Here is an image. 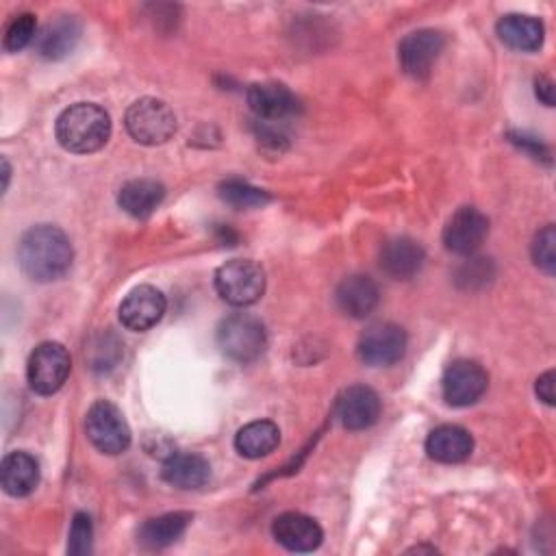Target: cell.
<instances>
[{
  "label": "cell",
  "instance_id": "obj_1",
  "mask_svg": "<svg viewBox=\"0 0 556 556\" xmlns=\"http://www.w3.org/2000/svg\"><path fill=\"white\" fill-rule=\"evenodd\" d=\"M72 258L74 250L67 235L52 224L28 228L17 243L20 267L37 282L61 278L70 269Z\"/></svg>",
  "mask_w": 556,
  "mask_h": 556
},
{
  "label": "cell",
  "instance_id": "obj_2",
  "mask_svg": "<svg viewBox=\"0 0 556 556\" xmlns=\"http://www.w3.org/2000/svg\"><path fill=\"white\" fill-rule=\"evenodd\" d=\"M54 132L67 152L89 154L109 141L111 117L93 102H76L56 117Z\"/></svg>",
  "mask_w": 556,
  "mask_h": 556
},
{
  "label": "cell",
  "instance_id": "obj_3",
  "mask_svg": "<svg viewBox=\"0 0 556 556\" xmlns=\"http://www.w3.org/2000/svg\"><path fill=\"white\" fill-rule=\"evenodd\" d=\"M217 345L230 361L252 363L265 352L267 334L256 317L235 313L217 326Z\"/></svg>",
  "mask_w": 556,
  "mask_h": 556
},
{
  "label": "cell",
  "instance_id": "obj_4",
  "mask_svg": "<svg viewBox=\"0 0 556 556\" xmlns=\"http://www.w3.org/2000/svg\"><path fill=\"white\" fill-rule=\"evenodd\" d=\"M219 298L232 306H250L265 291V271L250 258H232L215 271Z\"/></svg>",
  "mask_w": 556,
  "mask_h": 556
},
{
  "label": "cell",
  "instance_id": "obj_5",
  "mask_svg": "<svg viewBox=\"0 0 556 556\" xmlns=\"http://www.w3.org/2000/svg\"><path fill=\"white\" fill-rule=\"evenodd\" d=\"M128 135L146 146L165 143L176 130V115L167 102L159 98H139L124 117Z\"/></svg>",
  "mask_w": 556,
  "mask_h": 556
},
{
  "label": "cell",
  "instance_id": "obj_6",
  "mask_svg": "<svg viewBox=\"0 0 556 556\" xmlns=\"http://www.w3.org/2000/svg\"><path fill=\"white\" fill-rule=\"evenodd\" d=\"M70 369L72 361L67 350L56 341H43L33 350L28 358V384L39 395H52L65 384Z\"/></svg>",
  "mask_w": 556,
  "mask_h": 556
},
{
  "label": "cell",
  "instance_id": "obj_7",
  "mask_svg": "<svg viewBox=\"0 0 556 556\" xmlns=\"http://www.w3.org/2000/svg\"><path fill=\"white\" fill-rule=\"evenodd\" d=\"M89 441L104 454H122L130 445V428L119 408L106 400L91 404L85 417Z\"/></svg>",
  "mask_w": 556,
  "mask_h": 556
},
{
  "label": "cell",
  "instance_id": "obj_8",
  "mask_svg": "<svg viewBox=\"0 0 556 556\" xmlns=\"http://www.w3.org/2000/svg\"><path fill=\"white\" fill-rule=\"evenodd\" d=\"M358 358L369 367H389L406 352V332L389 321L369 326L356 345Z\"/></svg>",
  "mask_w": 556,
  "mask_h": 556
},
{
  "label": "cell",
  "instance_id": "obj_9",
  "mask_svg": "<svg viewBox=\"0 0 556 556\" xmlns=\"http://www.w3.org/2000/svg\"><path fill=\"white\" fill-rule=\"evenodd\" d=\"M489 376L476 361H454L447 365L441 378V391L447 404L469 406L476 404L486 391Z\"/></svg>",
  "mask_w": 556,
  "mask_h": 556
},
{
  "label": "cell",
  "instance_id": "obj_10",
  "mask_svg": "<svg viewBox=\"0 0 556 556\" xmlns=\"http://www.w3.org/2000/svg\"><path fill=\"white\" fill-rule=\"evenodd\" d=\"M489 235V219L476 206H460L443 228V245L460 256L473 254Z\"/></svg>",
  "mask_w": 556,
  "mask_h": 556
},
{
  "label": "cell",
  "instance_id": "obj_11",
  "mask_svg": "<svg viewBox=\"0 0 556 556\" xmlns=\"http://www.w3.org/2000/svg\"><path fill=\"white\" fill-rule=\"evenodd\" d=\"M443 46L445 39L439 30L421 28L408 33L397 48L402 70L413 78H426L432 72V65L437 63Z\"/></svg>",
  "mask_w": 556,
  "mask_h": 556
},
{
  "label": "cell",
  "instance_id": "obj_12",
  "mask_svg": "<svg viewBox=\"0 0 556 556\" xmlns=\"http://www.w3.org/2000/svg\"><path fill=\"white\" fill-rule=\"evenodd\" d=\"M165 295L152 285L135 287L119 304V321L124 328L143 332L161 321L165 313Z\"/></svg>",
  "mask_w": 556,
  "mask_h": 556
},
{
  "label": "cell",
  "instance_id": "obj_13",
  "mask_svg": "<svg viewBox=\"0 0 556 556\" xmlns=\"http://www.w3.org/2000/svg\"><path fill=\"white\" fill-rule=\"evenodd\" d=\"M337 417L348 430H363L380 417V397L365 384L348 387L337 400Z\"/></svg>",
  "mask_w": 556,
  "mask_h": 556
},
{
  "label": "cell",
  "instance_id": "obj_14",
  "mask_svg": "<svg viewBox=\"0 0 556 556\" xmlns=\"http://www.w3.org/2000/svg\"><path fill=\"white\" fill-rule=\"evenodd\" d=\"M274 539L291 552H313L321 545L324 532L319 523L302 513H282L271 526Z\"/></svg>",
  "mask_w": 556,
  "mask_h": 556
},
{
  "label": "cell",
  "instance_id": "obj_15",
  "mask_svg": "<svg viewBox=\"0 0 556 556\" xmlns=\"http://www.w3.org/2000/svg\"><path fill=\"white\" fill-rule=\"evenodd\" d=\"M248 104L258 122H278L298 111V98L280 83H256L248 89Z\"/></svg>",
  "mask_w": 556,
  "mask_h": 556
},
{
  "label": "cell",
  "instance_id": "obj_16",
  "mask_svg": "<svg viewBox=\"0 0 556 556\" xmlns=\"http://www.w3.org/2000/svg\"><path fill=\"white\" fill-rule=\"evenodd\" d=\"M334 300H337V306L341 308V313H345L348 317H354V319H363L378 306L380 291L369 276L354 274L339 282V287L334 291Z\"/></svg>",
  "mask_w": 556,
  "mask_h": 556
},
{
  "label": "cell",
  "instance_id": "obj_17",
  "mask_svg": "<svg viewBox=\"0 0 556 556\" xmlns=\"http://www.w3.org/2000/svg\"><path fill=\"white\" fill-rule=\"evenodd\" d=\"M424 248L410 237H395L380 250V267L384 274L397 280L413 278L424 265Z\"/></svg>",
  "mask_w": 556,
  "mask_h": 556
},
{
  "label": "cell",
  "instance_id": "obj_18",
  "mask_svg": "<svg viewBox=\"0 0 556 556\" xmlns=\"http://www.w3.org/2000/svg\"><path fill=\"white\" fill-rule=\"evenodd\" d=\"M161 478L176 489H200L211 480V465L200 454L176 452L165 458Z\"/></svg>",
  "mask_w": 556,
  "mask_h": 556
},
{
  "label": "cell",
  "instance_id": "obj_19",
  "mask_svg": "<svg viewBox=\"0 0 556 556\" xmlns=\"http://www.w3.org/2000/svg\"><path fill=\"white\" fill-rule=\"evenodd\" d=\"M0 482L4 493L24 497L39 484V463L28 452H11L2 458Z\"/></svg>",
  "mask_w": 556,
  "mask_h": 556
},
{
  "label": "cell",
  "instance_id": "obj_20",
  "mask_svg": "<svg viewBox=\"0 0 556 556\" xmlns=\"http://www.w3.org/2000/svg\"><path fill=\"white\" fill-rule=\"evenodd\" d=\"M473 450L471 434L460 426H439L426 439V452L437 463H460Z\"/></svg>",
  "mask_w": 556,
  "mask_h": 556
},
{
  "label": "cell",
  "instance_id": "obj_21",
  "mask_svg": "<svg viewBox=\"0 0 556 556\" xmlns=\"http://www.w3.org/2000/svg\"><path fill=\"white\" fill-rule=\"evenodd\" d=\"M497 35L500 39L521 52H532L539 50L543 43V24L541 20L532 15H519V13H508L497 22Z\"/></svg>",
  "mask_w": 556,
  "mask_h": 556
},
{
  "label": "cell",
  "instance_id": "obj_22",
  "mask_svg": "<svg viewBox=\"0 0 556 556\" xmlns=\"http://www.w3.org/2000/svg\"><path fill=\"white\" fill-rule=\"evenodd\" d=\"M80 26L72 15H61L59 20L50 22L37 37V52L43 59L56 61L67 56L74 46L78 43Z\"/></svg>",
  "mask_w": 556,
  "mask_h": 556
},
{
  "label": "cell",
  "instance_id": "obj_23",
  "mask_svg": "<svg viewBox=\"0 0 556 556\" xmlns=\"http://www.w3.org/2000/svg\"><path fill=\"white\" fill-rule=\"evenodd\" d=\"M165 198V187L154 178L126 182L117 193V204L132 217H148Z\"/></svg>",
  "mask_w": 556,
  "mask_h": 556
},
{
  "label": "cell",
  "instance_id": "obj_24",
  "mask_svg": "<svg viewBox=\"0 0 556 556\" xmlns=\"http://www.w3.org/2000/svg\"><path fill=\"white\" fill-rule=\"evenodd\" d=\"M280 443V430L274 421H250L235 434V447L245 458H263L271 454Z\"/></svg>",
  "mask_w": 556,
  "mask_h": 556
},
{
  "label": "cell",
  "instance_id": "obj_25",
  "mask_svg": "<svg viewBox=\"0 0 556 556\" xmlns=\"http://www.w3.org/2000/svg\"><path fill=\"white\" fill-rule=\"evenodd\" d=\"M189 521H191L189 513H167V515L148 519L139 528V543L150 549L167 547L187 530Z\"/></svg>",
  "mask_w": 556,
  "mask_h": 556
},
{
  "label": "cell",
  "instance_id": "obj_26",
  "mask_svg": "<svg viewBox=\"0 0 556 556\" xmlns=\"http://www.w3.org/2000/svg\"><path fill=\"white\" fill-rule=\"evenodd\" d=\"M219 198L235 208H258L269 202V193L239 178L224 180L219 185Z\"/></svg>",
  "mask_w": 556,
  "mask_h": 556
},
{
  "label": "cell",
  "instance_id": "obj_27",
  "mask_svg": "<svg viewBox=\"0 0 556 556\" xmlns=\"http://www.w3.org/2000/svg\"><path fill=\"white\" fill-rule=\"evenodd\" d=\"M35 28H37V20L33 13H17L4 26L2 48L7 52H17V50L26 48L35 37Z\"/></svg>",
  "mask_w": 556,
  "mask_h": 556
},
{
  "label": "cell",
  "instance_id": "obj_28",
  "mask_svg": "<svg viewBox=\"0 0 556 556\" xmlns=\"http://www.w3.org/2000/svg\"><path fill=\"white\" fill-rule=\"evenodd\" d=\"M532 258L536 267H541L545 274H554L556 269V232L554 226L547 224L534 235L532 241Z\"/></svg>",
  "mask_w": 556,
  "mask_h": 556
},
{
  "label": "cell",
  "instance_id": "obj_29",
  "mask_svg": "<svg viewBox=\"0 0 556 556\" xmlns=\"http://www.w3.org/2000/svg\"><path fill=\"white\" fill-rule=\"evenodd\" d=\"M91 539H93V528L91 519L85 513H76L72 528H70V541H67V552L74 556H83L91 552Z\"/></svg>",
  "mask_w": 556,
  "mask_h": 556
},
{
  "label": "cell",
  "instance_id": "obj_30",
  "mask_svg": "<svg viewBox=\"0 0 556 556\" xmlns=\"http://www.w3.org/2000/svg\"><path fill=\"white\" fill-rule=\"evenodd\" d=\"M489 278H491L489 258H469V263L458 271V280L465 282V287L484 285Z\"/></svg>",
  "mask_w": 556,
  "mask_h": 556
},
{
  "label": "cell",
  "instance_id": "obj_31",
  "mask_svg": "<svg viewBox=\"0 0 556 556\" xmlns=\"http://www.w3.org/2000/svg\"><path fill=\"white\" fill-rule=\"evenodd\" d=\"M554 382H556V374H554V369H547L545 374L539 376L536 387H534L539 400H543L547 406H552V404H554V397H556V393H554Z\"/></svg>",
  "mask_w": 556,
  "mask_h": 556
},
{
  "label": "cell",
  "instance_id": "obj_32",
  "mask_svg": "<svg viewBox=\"0 0 556 556\" xmlns=\"http://www.w3.org/2000/svg\"><path fill=\"white\" fill-rule=\"evenodd\" d=\"M536 96L539 100H543L547 106L554 104V83L547 76L536 78Z\"/></svg>",
  "mask_w": 556,
  "mask_h": 556
},
{
  "label": "cell",
  "instance_id": "obj_33",
  "mask_svg": "<svg viewBox=\"0 0 556 556\" xmlns=\"http://www.w3.org/2000/svg\"><path fill=\"white\" fill-rule=\"evenodd\" d=\"M2 167H4V189H7V185H9V174H11L7 159H2Z\"/></svg>",
  "mask_w": 556,
  "mask_h": 556
}]
</instances>
